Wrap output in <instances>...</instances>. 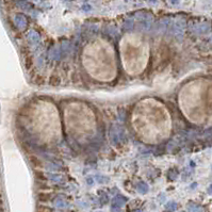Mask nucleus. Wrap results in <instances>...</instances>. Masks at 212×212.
Wrapping results in <instances>:
<instances>
[{
    "instance_id": "obj_2",
    "label": "nucleus",
    "mask_w": 212,
    "mask_h": 212,
    "mask_svg": "<svg viewBox=\"0 0 212 212\" xmlns=\"http://www.w3.org/2000/svg\"><path fill=\"white\" fill-rule=\"evenodd\" d=\"M82 64L92 78L103 82H109L117 73L116 59L113 47L97 39L86 46L82 52Z\"/></svg>"
},
{
    "instance_id": "obj_5",
    "label": "nucleus",
    "mask_w": 212,
    "mask_h": 212,
    "mask_svg": "<svg viewBox=\"0 0 212 212\" xmlns=\"http://www.w3.org/2000/svg\"><path fill=\"white\" fill-rule=\"evenodd\" d=\"M32 123L34 132L45 142L57 141L61 134V122L58 110L50 103H41L37 105Z\"/></svg>"
},
{
    "instance_id": "obj_1",
    "label": "nucleus",
    "mask_w": 212,
    "mask_h": 212,
    "mask_svg": "<svg viewBox=\"0 0 212 212\" xmlns=\"http://www.w3.org/2000/svg\"><path fill=\"white\" fill-rule=\"evenodd\" d=\"M131 126L144 143L159 144L171 134V114L162 103L154 98H146L134 106Z\"/></svg>"
},
{
    "instance_id": "obj_3",
    "label": "nucleus",
    "mask_w": 212,
    "mask_h": 212,
    "mask_svg": "<svg viewBox=\"0 0 212 212\" xmlns=\"http://www.w3.org/2000/svg\"><path fill=\"white\" fill-rule=\"evenodd\" d=\"M120 52L123 67L128 75L139 76L147 67L149 46L142 37L137 35L124 37L121 42Z\"/></svg>"
},
{
    "instance_id": "obj_4",
    "label": "nucleus",
    "mask_w": 212,
    "mask_h": 212,
    "mask_svg": "<svg viewBox=\"0 0 212 212\" xmlns=\"http://www.w3.org/2000/svg\"><path fill=\"white\" fill-rule=\"evenodd\" d=\"M64 120L68 133L76 140L84 141L95 133V115L84 103H73L67 106Z\"/></svg>"
}]
</instances>
